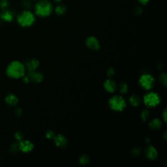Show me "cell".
Segmentation results:
<instances>
[{
    "mask_svg": "<svg viewBox=\"0 0 167 167\" xmlns=\"http://www.w3.org/2000/svg\"><path fill=\"white\" fill-rule=\"evenodd\" d=\"M26 72L24 64L18 60L10 62L6 67L5 73L7 76L12 79L22 78Z\"/></svg>",
    "mask_w": 167,
    "mask_h": 167,
    "instance_id": "1",
    "label": "cell"
},
{
    "mask_svg": "<svg viewBox=\"0 0 167 167\" xmlns=\"http://www.w3.org/2000/svg\"><path fill=\"white\" fill-rule=\"evenodd\" d=\"M35 15L40 18H46L52 15L54 7L49 0H39L34 6Z\"/></svg>",
    "mask_w": 167,
    "mask_h": 167,
    "instance_id": "2",
    "label": "cell"
},
{
    "mask_svg": "<svg viewBox=\"0 0 167 167\" xmlns=\"http://www.w3.org/2000/svg\"><path fill=\"white\" fill-rule=\"evenodd\" d=\"M35 15L28 9L19 13L17 16L18 24L22 28H30L35 24Z\"/></svg>",
    "mask_w": 167,
    "mask_h": 167,
    "instance_id": "3",
    "label": "cell"
},
{
    "mask_svg": "<svg viewBox=\"0 0 167 167\" xmlns=\"http://www.w3.org/2000/svg\"><path fill=\"white\" fill-rule=\"evenodd\" d=\"M143 103L148 109H154L161 103V97L158 93L149 91L143 97Z\"/></svg>",
    "mask_w": 167,
    "mask_h": 167,
    "instance_id": "4",
    "label": "cell"
},
{
    "mask_svg": "<svg viewBox=\"0 0 167 167\" xmlns=\"http://www.w3.org/2000/svg\"><path fill=\"white\" fill-rule=\"evenodd\" d=\"M110 109L116 112H123L127 107V103L122 95H114L109 100Z\"/></svg>",
    "mask_w": 167,
    "mask_h": 167,
    "instance_id": "5",
    "label": "cell"
},
{
    "mask_svg": "<svg viewBox=\"0 0 167 167\" xmlns=\"http://www.w3.org/2000/svg\"><path fill=\"white\" fill-rule=\"evenodd\" d=\"M155 78L149 73H144L140 77L138 84L143 90L150 91L154 88L155 84Z\"/></svg>",
    "mask_w": 167,
    "mask_h": 167,
    "instance_id": "6",
    "label": "cell"
},
{
    "mask_svg": "<svg viewBox=\"0 0 167 167\" xmlns=\"http://www.w3.org/2000/svg\"><path fill=\"white\" fill-rule=\"evenodd\" d=\"M19 150L24 153H28L31 152L34 149V144L29 140L22 139L18 141Z\"/></svg>",
    "mask_w": 167,
    "mask_h": 167,
    "instance_id": "7",
    "label": "cell"
},
{
    "mask_svg": "<svg viewBox=\"0 0 167 167\" xmlns=\"http://www.w3.org/2000/svg\"><path fill=\"white\" fill-rule=\"evenodd\" d=\"M86 47L92 50H99L101 49V43L95 36H90L86 40Z\"/></svg>",
    "mask_w": 167,
    "mask_h": 167,
    "instance_id": "8",
    "label": "cell"
},
{
    "mask_svg": "<svg viewBox=\"0 0 167 167\" xmlns=\"http://www.w3.org/2000/svg\"><path fill=\"white\" fill-rule=\"evenodd\" d=\"M146 157L150 161H155L158 157L157 150L153 146L149 145L144 150Z\"/></svg>",
    "mask_w": 167,
    "mask_h": 167,
    "instance_id": "9",
    "label": "cell"
},
{
    "mask_svg": "<svg viewBox=\"0 0 167 167\" xmlns=\"http://www.w3.org/2000/svg\"><path fill=\"white\" fill-rule=\"evenodd\" d=\"M27 75L29 76L30 78V81L34 84L41 83L44 80V75L43 73L37 70L28 71Z\"/></svg>",
    "mask_w": 167,
    "mask_h": 167,
    "instance_id": "10",
    "label": "cell"
},
{
    "mask_svg": "<svg viewBox=\"0 0 167 167\" xmlns=\"http://www.w3.org/2000/svg\"><path fill=\"white\" fill-rule=\"evenodd\" d=\"M104 89L110 93H114L118 89V85L115 81L111 78L106 79L103 83Z\"/></svg>",
    "mask_w": 167,
    "mask_h": 167,
    "instance_id": "11",
    "label": "cell"
},
{
    "mask_svg": "<svg viewBox=\"0 0 167 167\" xmlns=\"http://www.w3.org/2000/svg\"><path fill=\"white\" fill-rule=\"evenodd\" d=\"M53 140L55 145L59 148H65L68 144V140L64 135L61 134L56 135Z\"/></svg>",
    "mask_w": 167,
    "mask_h": 167,
    "instance_id": "12",
    "label": "cell"
},
{
    "mask_svg": "<svg viewBox=\"0 0 167 167\" xmlns=\"http://www.w3.org/2000/svg\"><path fill=\"white\" fill-rule=\"evenodd\" d=\"M24 64L26 67V69H27L28 71H32L37 70L40 65V63L39 62V60L37 59H35V58H31V59H29L28 60H26Z\"/></svg>",
    "mask_w": 167,
    "mask_h": 167,
    "instance_id": "13",
    "label": "cell"
},
{
    "mask_svg": "<svg viewBox=\"0 0 167 167\" xmlns=\"http://www.w3.org/2000/svg\"><path fill=\"white\" fill-rule=\"evenodd\" d=\"M14 18H15L14 12L8 9H2V11L0 13V18L3 20L5 22H11L14 20Z\"/></svg>",
    "mask_w": 167,
    "mask_h": 167,
    "instance_id": "14",
    "label": "cell"
},
{
    "mask_svg": "<svg viewBox=\"0 0 167 167\" xmlns=\"http://www.w3.org/2000/svg\"><path fill=\"white\" fill-rule=\"evenodd\" d=\"M5 102L8 106H16L19 103V99L15 94L11 93L6 95L5 98Z\"/></svg>",
    "mask_w": 167,
    "mask_h": 167,
    "instance_id": "15",
    "label": "cell"
},
{
    "mask_svg": "<svg viewBox=\"0 0 167 167\" xmlns=\"http://www.w3.org/2000/svg\"><path fill=\"white\" fill-rule=\"evenodd\" d=\"M163 125V122L159 118H154L149 122L148 126L150 129L153 131H158L161 129Z\"/></svg>",
    "mask_w": 167,
    "mask_h": 167,
    "instance_id": "16",
    "label": "cell"
},
{
    "mask_svg": "<svg viewBox=\"0 0 167 167\" xmlns=\"http://www.w3.org/2000/svg\"><path fill=\"white\" fill-rule=\"evenodd\" d=\"M129 102L131 106H134V107H137V106L141 104L142 99L138 95L133 94L129 97Z\"/></svg>",
    "mask_w": 167,
    "mask_h": 167,
    "instance_id": "17",
    "label": "cell"
},
{
    "mask_svg": "<svg viewBox=\"0 0 167 167\" xmlns=\"http://www.w3.org/2000/svg\"><path fill=\"white\" fill-rule=\"evenodd\" d=\"M54 11L56 15L59 16H62V15H64L67 12V7L65 5L62 4L61 3H60L54 9Z\"/></svg>",
    "mask_w": 167,
    "mask_h": 167,
    "instance_id": "18",
    "label": "cell"
},
{
    "mask_svg": "<svg viewBox=\"0 0 167 167\" xmlns=\"http://www.w3.org/2000/svg\"><path fill=\"white\" fill-rule=\"evenodd\" d=\"M140 117L143 122L148 121L150 118V112L148 109H144L140 113Z\"/></svg>",
    "mask_w": 167,
    "mask_h": 167,
    "instance_id": "19",
    "label": "cell"
},
{
    "mask_svg": "<svg viewBox=\"0 0 167 167\" xmlns=\"http://www.w3.org/2000/svg\"><path fill=\"white\" fill-rule=\"evenodd\" d=\"M90 161V159L88 155H87L86 154L82 155L78 159V162L81 165H88Z\"/></svg>",
    "mask_w": 167,
    "mask_h": 167,
    "instance_id": "20",
    "label": "cell"
},
{
    "mask_svg": "<svg viewBox=\"0 0 167 167\" xmlns=\"http://www.w3.org/2000/svg\"><path fill=\"white\" fill-rule=\"evenodd\" d=\"M119 91L122 95L128 93V92L129 91V86H128V84H127L126 82H122V83L120 84V85L119 86Z\"/></svg>",
    "mask_w": 167,
    "mask_h": 167,
    "instance_id": "21",
    "label": "cell"
},
{
    "mask_svg": "<svg viewBox=\"0 0 167 167\" xmlns=\"http://www.w3.org/2000/svg\"><path fill=\"white\" fill-rule=\"evenodd\" d=\"M142 152V149L140 148L138 146H135L133 148L131 151V153L132 157H137L138 156L140 155Z\"/></svg>",
    "mask_w": 167,
    "mask_h": 167,
    "instance_id": "22",
    "label": "cell"
},
{
    "mask_svg": "<svg viewBox=\"0 0 167 167\" xmlns=\"http://www.w3.org/2000/svg\"><path fill=\"white\" fill-rule=\"evenodd\" d=\"M166 78L167 76L165 72H162L161 73V75L159 77V81L161 82L162 85H163L165 87L166 86Z\"/></svg>",
    "mask_w": 167,
    "mask_h": 167,
    "instance_id": "23",
    "label": "cell"
},
{
    "mask_svg": "<svg viewBox=\"0 0 167 167\" xmlns=\"http://www.w3.org/2000/svg\"><path fill=\"white\" fill-rule=\"evenodd\" d=\"M56 132L53 130L47 131L46 132V134H45L46 138L49 140H53L56 137Z\"/></svg>",
    "mask_w": 167,
    "mask_h": 167,
    "instance_id": "24",
    "label": "cell"
},
{
    "mask_svg": "<svg viewBox=\"0 0 167 167\" xmlns=\"http://www.w3.org/2000/svg\"><path fill=\"white\" fill-rule=\"evenodd\" d=\"M19 150V146H18V142L12 143L10 146V151L11 153H17Z\"/></svg>",
    "mask_w": 167,
    "mask_h": 167,
    "instance_id": "25",
    "label": "cell"
},
{
    "mask_svg": "<svg viewBox=\"0 0 167 167\" xmlns=\"http://www.w3.org/2000/svg\"><path fill=\"white\" fill-rule=\"evenodd\" d=\"M9 6V2L8 0H0V9H8Z\"/></svg>",
    "mask_w": 167,
    "mask_h": 167,
    "instance_id": "26",
    "label": "cell"
},
{
    "mask_svg": "<svg viewBox=\"0 0 167 167\" xmlns=\"http://www.w3.org/2000/svg\"><path fill=\"white\" fill-rule=\"evenodd\" d=\"M14 137L17 140V141H20V140H21L22 139H24V135L23 133L21 132V131H16L15 133V135H14Z\"/></svg>",
    "mask_w": 167,
    "mask_h": 167,
    "instance_id": "27",
    "label": "cell"
},
{
    "mask_svg": "<svg viewBox=\"0 0 167 167\" xmlns=\"http://www.w3.org/2000/svg\"><path fill=\"white\" fill-rule=\"evenodd\" d=\"M22 5L26 9L30 10L32 7V3L30 0H24Z\"/></svg>",
    "mask_w": 167,
    "mask_h": 167,
    "instance_id": "28",
    "label": "cell"
},
{
    "mask_svg": "<svg viewBox=\"0 0 167 167\" xmlns=\"http://www.w3.org/2000/svg\"><path fill=\"white\" fill-rule=\"evenodd\" d=\"M115 74H116V71H115V69H114L113 67H110L107 70V71H106V75H107V76L109 78L113 77L115 75Z\"/></svg>",
    "mask_w": 167,
    "mask_h": 167,
    "instance_id": "29",
    "label": "cell"
},
{
    "mask_svg": "<svg viewBox=\"0 0 167 167\" xmlns=\"http://www.w3.org/2000/svg\"><path fill=\"white\" fill-rule=\"evenodd\" d=\"M142 12H143V9H142V7H137L134 9V13L137 16L142 15Z\"/></svg>",
    "mask_w": 167,
    "mask_h": 167,
    "instance_id": "30",
    "label": "cell"
},
{
    "mask_svg": "<svg viewBox=\"0 0 167 167\" xmlns=\"http://www.w3.org/2000/svg\"><path fill=\"white\" fill-rule=\"evenodd\" d=\"M14 113H15V114L16 116H17V117H21L23 114V110L21 108H17V109H15Z\"/></svg>",
    "mask_w": 167,
    "mask_h": 167,
    "instance_id": "31",
    "label": "cell"
},
{
    "mask_svg": "<svg viewBox=\"0 0 167 167\" xmlns=\"http://www.w3.org/2000/svg\"><path fill=\"white\" fill-rule=\"evenodd\" d=\"M22 82L26 84H29L31 81H30V78L29 77V76L28 75H25L22 78Z\"/></svg>",
    "mask_w": 167,
    "mask_h": 167,
    "instance_id": "32",
    "label": "cell"
},
{
    "mask_svg": "<svg viewBox=\"0 0 167 167\" xmlns=\"http://www.w3.org/2000/svg\"><path fill=\"white\" fill-rule=\"evenodd\" d=\"M166 115H167V112H166V109H165L163 112H162V118L163 122L166 123Z\"/></svg>",
    "mask_w": 167,
    "mask_h": 167,
    "instance_id": "33",
    "label": "cell"
},
{
    "mask_svg": "<svg viewBox=\"0 0 167 167\" xmlns=\"http://www.w3.org/2000/svg\"><path fill=\"white\" fill-rule=\"evenodd\" d=\"M138 1L141 5H148L149 3L150 0H138Z\"/></svg>",
    "mask_w": 167,
    "mask_h": 167,
    "instance_id": "34",
    "label": "cell"
},
{
    "mask_svg": "<svg viewBox=\"0 0 167 167\" xmlns=\"http://www.w3.org/2000/svg\"><path fill=\"white\" fill-rule=\"evenodd\" d=\"M167 134H166V131H165L164 132V133H163V138L165 139V140H166V138H167Z\"/></svg>",
    "mask_w": 167,
    "mask_h": 167,
    "instance_id": "35",
    "label": "cell"
},
{
    "mask_svg": "<svg viewBox=\"0 0 167 167\" xmlns=\"http://www.w3.org/2000/svg\"><path fill=\"white\" fill-rule=\"evenodd\" d=\"M62 1H63V0H54V2L55 3H60Z\"/></svg>",
    "mask_w": 167,
    "mask_h": 167,
    "instance_id": "36",
    "label": "cell"
},
{
    "mask_svg": "<svg viewBox=\"0 0 167 167\" xmlns=\"http://www.w3.org/2000/svg\"><path fill=\"white\" fill-rule=\"evenodd\" d=\"M146 143H150V139L149 138H146Z\"/></svg>",
    "mask_w": 167,
    "mask_h": 167,
    "instance_id": "37",
    "label": "cell"
},
{
    "mask_svg": "<svg viewBox=\"0 0 167 167\" xmlns=\"http://www.w3.org/2000/svg\"><path fill=\"white\" fill-rule=\"evenodd\" d=\"M0 24H1V20H0Z\"/></svg>",
    "mask_w": 167,
    "mask_h": 167,
    "instance_id": "38",
    "label": "cell"
},
{
    "mask_svg": "<svg viewBox=\"0 0 167 167\" xmlns=\"http://www.w3.org/2000/svg\"><path fill=\"white\" fill-rule=\"evenodd\" d=\"M49 1H50V0H49Z\"/></svg>",
    "mask_w": 167,
    "mask_h": 167,
    "instance_id": "39",
    "label": "cell"
},
{
    "mask_svg": "<svg viewBox=\"0 0 167 167\" xmlns=\"http://www.w3.org/2000/svg\"><path fill=\"white\" fill-rule=\"evenodd\" d=\"M34 1H35V0H34Z\"/></svg>",
    "mask_w": 167,
    "mask_h": 167,
    "instance_id": "40",
    "label": "cell"
}]
</instances>
